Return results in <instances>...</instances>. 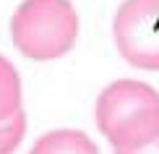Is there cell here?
Segmentation results:
<instances>
[{"instance_id": "7", "label": "cell", "mask_w": 159, "mask_h": 154, "mask_svg": "<svg viewBox=\"0 0 159 154\" xmlns=\"http://www.w3.org/2000/svg\"><path fill=\"white\" fill-rule=\"evenodd\" d=\"M115 154H159V136H157L151 144L141 146V149H133V152H123V149H115Z\"/></svg>"}, {"instance_id": "4", "label": "cell", "mask_w": 159, "mask_h": 154, "mask_svg": "<svg viewBox=\"0 0 159 154\" xmlns=\"http://www.w3.org/2000/svg\"><path fill=\"white\" fill-rule=\"evenodd\" d=\"M29 154H99V149L84 131L60 128L37 138V144L29 149Z\"/></svg>"}, {"instance_id": "3", "label": "cell", "mask_w": 159, "mask_h": 154, "mask_svg": "<svg viewBox=\"0 0 159 154\" xmlns=\"http://www.w3.org/2000/svg\"><path fill=\"white\" fill-rule=\"evenodd\" d=\"M112 37L125 63L159 71V0H123L112 18Z\"/></svg>"}, {"instance_id": "6", "label": "cell", "mask_w": 159, "mask_h": 154, "mask_svg": "<svg viewBox=\"0 0 159 154\" xmlns=\"http://www.w3.org/2000/svg\"><path fill=\"white\" fill-rule=\"evenodd\" d=\"M24 133H26V115L24 112H18L11 120L0 123V154H13L18 149V144H21Z\"/></svg>"}, {"instance_id": "2", "label": "cell", "mask_w": 159, "mask_h": 154, "mask_svg": "<svg viewBox=\"0 0 159 154\" xmlns=\"http://www.w3.org/2000/svg\"><path fill=\"white\" fill-rule=\"evenodd\" d=\"M11 37L21 55L55 60L78 39V13L70 0H24L11 16Z\"/></svg>"}, {"instance_id": "1", "label": "cell", "mask_w": 159, "mask_h": 154, "mask_svg": "<svg viewBox=\"0 0 159 154\" xmlns=\"http://www.w3.org/2000/svg\"><path fill=\"white\" fill-rule=\"evenodd\" d=\"M94 115L112 149H141L159 136V91L136 78L112 81L99 91Z\"/></svg>"}, {"instance_id": "5", "label": "cell", "mask_w": 159, "mask_h": 154, "mask_svg": "<svg viewBox=\"0 0 159 154\" xmlns=\"http://www.w3.org/2000/svg\"><path fill=\"white\" fill-rule=\"evenodd\" d=\"M21 112V78L8 58L0 55V123Z\"/></svg>"}]
</instances>
